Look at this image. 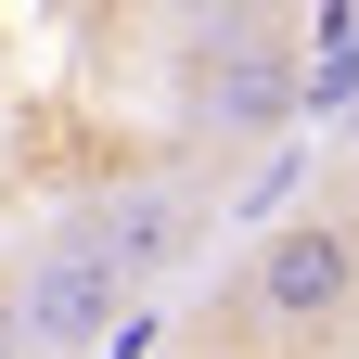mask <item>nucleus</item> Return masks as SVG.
Instances as JSON below:
<instances>
[{
  "mask_svg": "<svg viewBox=\"0 0 359 359\" xmlns=\"http://www.w3.org/2000/svg\"><path fill=\"white\" fill-rule=\"evenodd\" d=\"M346 334H359V205H295L218 283V346L231 359H321Z\"/></svg>",
  "mask_w": 359,
  "mask_h": 359,
  "instance_id": "nucleus-1",
  "label": "nucleus"
},
{
  "mask_svg": "<svg viewBox=\"0 0 359 359\" xmlns=\"http://www.w3.org/2000/svg\"><path fill=\"white\" fill-rule=\"evenodd\" d=\"M167 116H180V142H205V154H257L269 128L295 116V52H283V26H257V39L180 26V52H167Z\"/></svg>",
  "mask_w": 359,
  "mask_h": 359,
  "instance_id": "nucleus-2",
  "label": "nucleus"
},
{
  "mask_svg": "<svg viewBox=\"0 0 359 359\" xmlns=\"http://www.w3.org/2000/svg\"><path fill=\"white\" fill-rule=\"evenodd\" d=\"M205 231H218V180H193V167H154V180H116V193L65 205V244H90L103 269H128V283L205 257Z\"/></svg>",
  "mask_w": 359,
  "mask_h": 359,
  "instance_id": "nucleus-3",
  "label": "nucleus"
},
{
  "mask_svg": "<svg viewBox=\"0 0 359 359\" xmlns=\"http://www.w3.org/2000/svg\"><path fill=\"white\" fill-rule=\"evenodd\" d=\"M128 295H142L128 269H103L90 244L52 231V244L26 257V283H13V321H26V346H103V334L128 321Z\"/></svg>",
  "mask_w": 359,
  "mask_h": 359,
  "instance_id": "nucleus-4",
  "label": "nucleus"
},
{
  "mask_svg": "<svg viewBox=\"0 0 359 359\" xmlns=\"http://www.w3.org/2000/svg\"><path fill=\"white\" fill-rule=\"evenodd\" d=\"M180 26H218V39H257V26H283L295 0H167Z\"/></svg>",
  "mask_w": 359,
  "mask_h": 359,
  "instance_id": "nucleus-5",
  "label": "nucleus"
},
{
  "mask_svg": "<svg viewBox=\"0 0 359 359\" xmlns=\"http://www.w3.org/2000/svg\"><path fill=\"white\" fill-rule=\"evenodd\" d=\"M0 359H39V346H26V321H13V308H0Z\"/></svg>",
  "mask_w": 359,
  "mask_h": 359,
  "instance_id": "nucleus-6",
  "label": "nucleus"
}]
</instances>
